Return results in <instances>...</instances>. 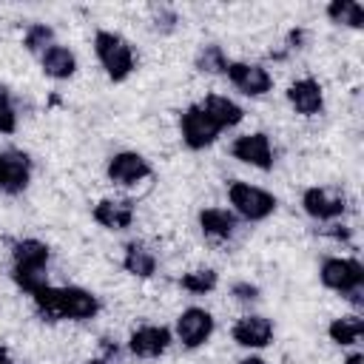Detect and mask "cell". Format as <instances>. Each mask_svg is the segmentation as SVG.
I'll list each match as a JSON object with an SVG mask.
<instances>
[{
    "label": "cell",
    "mask_w": 364,
    "mask_h": 364,
    "mask_svg": "<svg viewBox=\"0 0 364 364\" xmlns=\"http://www.w3.org/2000/svg\"><path fill=\"white\" fill-rule=\"evenodd\" d=\"M34 307L46 321H85L100 313V299L85 287H40L34 296Z\"/></svg>",
    "instance_id": "1"
},
{
    "label": "cell",
    "mask_w": 364,
    "mask_h": 364,
    "mask_svg": "<svg viewBox=\"0 0 364 364\" xmlns=\"http://www.w3.org/2000/svg\"><path fill=\"white\" fill-rule=\"evenodd\" d=\"M51 250L40 239H20L11 247V279L20 290L34 296L40 287H46V267H48Z\"/></svg>",
    "instance_id": "2"
},
{
    "label": "cell",
    "mask_w": 364,
    "mask_h": 364,
    "mask_svg": "<svg viewBox=\"0 0 364 364\" xmlns=\"http://www.w3.org/2000/svg\"><path fill=\"white\" fill-rule=\"evenodd\" d=\"M94 54L100 60V65L105 68V74L114 80V82H122L131 77L134 65H136V57H134V48L131 43L117 34V31H108V28H100L94 34Z\"/></svg>",
    "instance_id": "3"
},
{
    "label": "cell",
    "mask_w": 364,
    "mask_h": 364,
    "mask_svg": "<svg viewBox=\"0 0 364 364\" xmlns=\"http://www.w3.org/2000/svg\"><path fill=\"white\" fill-rule=\"evenodd\" d=\"M318 279L327 290L347 296L353 304H361V287H364V264L358 259L344 256H327L318 267Z\"/></svg>",
    "instance_id": "4"
},
{
    "label": "cell",
    "mask_w": 364,
    "mask_h": 364,
    "mask_svg": "<svg viewBox=\"0 0 364 364\" xmlns=\"http://www.w3.org/2000/svg\"><path fill=\"white\" fill-rule=\"evenodd\" d=\"M228 202H230L233 213L247 219V222H264L267 216H273V210L279 205L270 191L250 185V182H242V179H233L228 185Z\"/></svg>",
    "instance_id": "5"
},
{
    "label": "cell",
    "mask_w": 364,
    "mask_h": 364,
    "mask_svg": "<svg viewBox=\"0 0 364 364\" xmlns=\"http://www.w3.org/2000/svg\"><path fill=\"white\" fill-rule=\"evenodd\" d=\"M179 134H182V142L191 148V151H205L216 142V136L222 134L219 125L205 114V108L199 102L188 105L182 114H179Z\"/></svg>",
    "instance_id": "6"
},
{
    "label": "cell",
    "mask_w": 364,
    "mask_h": 364,
    "mask_svg": "<svg viewBox=\"0 0 364 364\" xmlns=\"http://www.w3.org/2000/svg\"><path fill=\"white\" fill-rule=\"evenodd\" d=\"M228 80L233 82L236 91H242L245 97H264L270 88H273V77L264 65L259 63H228Z\"/></svg>",
    "instance_id": "7"
},
{
    "label": "cell",
    "mask_w": 364,
    "mask_h": 364,
    "mask_svg": "<svg viewBox=\"0 0 364 364\" xmlns=\"http://www.w3.org/2000/svg\"><path fill=\"white\" fill-rule=\"evenodd\" d=\"M213 330H216V321H213V316H210L208 310H202V307H188V310H182L179 318H176V338H179L182 347H188V350L202 347V344L213 336Z\"/></svg>",
    "instance_id": "8"
},
{
    "label": "cell",
    "mask_w": 364,
    "mask_h": 364,
    "mask_svg": "<svg viewBox=\"0 0 364 364\" xmlns=\"http://www.w3.org/2000/svg\"><path fill=\"white\" fill-rule=\"evenodd\" d=\"M230 154H233V159H239L250 168H259V171L273 168V145H270V136L262 131L236 136L230 145Z\"/></svg>",
    "instance_id": "9"
},
{
    "label": "cell",
    "mask_w": 364,
    "mask_h": 364,
    "mask_svg": "<svg viewBox=\"0 0 364 364\" xmlns=\"http://www.w3.org/2000/svg\"><path fill=\"white\" fill-rule=\"evenodd\" d=\"M105 173H108V179H111L114 185L131 188V185H136V182H142V179L151 176V165H148V159H145L142 154H136V151H119V154H114V156L108 159Z\"/></svg>",
    "instance_id": "10"
},
{
    "label": "cell",
    "mask_w": 364,
    "mask_h": 364,
    "mask_svg": "<svg viewBox=\"0 0 364 364\" xmlns=\"http://www.w3.org/2000/svg\"><path fill=\"white\" fill-rule=\"evenodd\" d=\"M301 208H304V213L310 219L330 222V219H338V216L347 213V199H344V193H333L327 188L313 185V188H307L301 193Z\"/></svg>",
    "instance_id": "11"
},
{
    "label": "cell",
    "mask_w": 364,
    "mask_h": 364,
    "mask_svg": "<svg viewBox=\"0 0 364 364\" xmlns=\"http://www.w3.org/2000/svg\"><path fill=\"white\" fill-rule=\"evenodd\" d=\"M31 182V159L23 151H0V191L23 193Z\"/></svg>",
    "instance_id": "12"
},
{
    "label": "cell",
    "mask_w": 364,
    "mask_h": 364,
    "mask_svg": "<svg viewBox=\"0 0 364 364\" xmlns=\"http://www.w3.org/2000/svg\"><path fill=\"white\" fill-rule=\"evenodd\" d=\"M233 341L239 347H247V350H262L273 341V321L267 316H259V313H250V316H242L233 330H230Z\"/></svg>",
    "instance_id": "13"
},
{
    "label": "cell",
    "mask_w": 364,
    "mask_h": 364,
    "mask_svg": "<svg viewBox=\"0 0 364 364\" xmlns=\"http://www.w3.org/2000/svg\"><path fill=\"white\" fill-rule=\"evenodd\" d=\"M171 344V330L162 324H145L136 327L128 338V350L136 358H159Z\"/></svg>",
    "instance_id": "14"
},
{
    "label": "cell",
    "mask_w": 364,
    "mask_h": 364,
    "mask_svg": "<svg viewBox=\"0 0 364 364\" xmlns=\"http://www.w3.org/2000/svg\"><path fill=\"white\" fill-rule=\"evenodd\" d=\"M287 102L296 114L301 117H316L324 111V91L313 77H301L296 82H290L287 88Z\"/></svg>",
    "instance_id": "15"
},
{
    "label": "cell",
    "mask_w": 364,
    "mask_h": 364,
    "mask_svg": "<svg viewBox=\"0 0 364 364\" xmlns=\"http://www.w3.org/2000/svg\"><path fill=\"white\" fill-rule=\"evenodd\" d=\"M91 216L105 230H125L134 225V202L131 199H100Z\"/></svg>",
    "instance_id": "16"
},
{
    "label": "cell",
    "mask_w": 364,
    "mask_h": 364,
    "mask_svg": "<svg viewBox=\"0 0 364 364\" xmlns=\"http://www.w3.org/2000/svg\"><path fill=\"white\" fill-rule=\"evenodd\" d=\"M40 65H43V74L51 77V80H68L77 74V57L68 46H48L43 54H40Z\"/></svg>",
    "instance_id": "17"
},
{
    "label": "cell",
    "mask_w": 364,
    "mask_h": 364,
    "mask_svg": "<svg viewBox=\"0 0 364 364\" xmlns=\"http://www.w3.org/2000/svg\"><path fill=\"white\" fill-rule=\"evenodd\" d=\"M199 105H202V108H205V114L219 125V131L233 128V125H239V122L245 119L242 105H236L230 97H222V94H208Z\"/></svg>",
    "instance_id": "18"
},
{
    "label": "cell",
    "mask_w": 364,
    "mask_h": 364,
    "mask_svg": "<svg viewBox=\"0 0 364 364\" xmlns=\"http://www.w3.org/2000/svg\"><path fill=\"white\" fill-rule=\"evenodd\" d=\"M199 228L210 239H230L236 233V213L228 208H202Z\"/></svg>",
    "instance_id": "19"
},
{
    "label": "cell",
    "mask_w": 364,
    "mask_h": 364,
    "mask_svg": "<svg viewBox=\"0 0 364 364\" xmlns=\"http://www.w3.org/2000/svg\"><path fill=\"white\" fill-rule=\"evenodd\" d=\"M122 267L136 279H151L156 273V256L142 242H128L122 253Z\"/></svg>",
    "instance_id": "20"
},
{
    "label": "cell",
    "mask_w": 364,
    "mask_h": 364,
    "mask_svg": "<svg viewBox=\"0 0 364 364\" xmlns=\"http://www.w3.org/2000/svg\"><path fill=\"white\" fill-rule=\"evenodd\" d=\"M324 11H327L330 23H336V26H347V28L364 26V9L355 0H333V3H327Z\"/></svg>",
    "instance_id": "21"
},
{
    "label": "cell",
    "mask_w": 364,
    "mask_h": 364,
    "mask_svg": "<svg viewBox=\"0 0 364 364\" xmlns=\"http://www.w3.org/2000/svg\"><path fill=\"white\" fill-rule=\"evenodd\" d=\"M330 338L338 344V347H350L361 338L364 333V318L361 316H341V318H333L330 327H327Z\"/></svg>",
    "instance_id": "22"
},
{
    "label": "cell",
    "mask_w": 364,
    "mask_h": 364,
    "mask_svg": "<svg viewBox=\"0 0 364 364\" xmlns=\"http://www.w3.org/2000/svg\"><path fill=\"white\" fill-rule=\"evenodd\" d=\"M228 54H225V48L222 46H216V43H208V46H202L199 51H196V57H193V65H196V71H202V74H225L228 71Z\"/></svg>",
    "instance_id": "23"
},
{
    "label": "cell",
    "mask_w": 364,
    "mask_h": 364,
    "mask_svg": "<svg viewBox=\"0 0 364 364\" xmlns=\"http://www.w3.org/2000/svg\"><path fill=\"white\" fill-rule=\"evenodd\" d=\"M219 284V273L210 270V267H202V270H191L179 279V287L193 293V296H205V293H213Z\"/></svg>",
    "instance_id": "24"
},
{
    "label": "cell",
    "mask_w": 364,
    "mask_h": 364,
    "mask_svg": "<svg viewBox=\"0 0 364 364\" xmlns=\"http://www.w3.org/2000/svg\"><path fill=\"white\" fill-rule=\"evenodd\" d=\"M23 46H26L31 54H43L48 46H54V28L46 26V23H31V26L26 28Z\"/></svg>",
    "instance_id": "25"
},
{
    "label": "cell",
    "mask_w": 364,
    "mask_h": 364,
    "mask_svg": "<svg viewBox=\"0 0 364 364\" xmlns=\"http://www.w3.org/2000/svg\"><path fill=\"white\" fill-rule=\"evenodd\" d=\"M14 131H17V108L9 91L0 88V134H14Z\"/></svg>",
    "instance_id": "26"
},
{
    "label": "cell",
    "mask_w": 364,
    "mask_h": 364,
    "mask_svg": "<svg viewBox=\"0 0 364 364\" xmlns=\"http://www.w3.org/2000/svg\"><path fill=\"white\" fill-rule=\"evenodd\" d=\"M230 296L242 304H250V301H259V287L250 284V282H233L230 284Z\"/></svg>",
    "instance_id": "27"
},
{
    "label": "cell",
    "mask_w": 364,
    "mask_h": 364,
    "mask_svg": "<svg viewBox=\"0 0 364 364\" xmlns=\"http://www.w3.org/2000/svg\"><path fill=\"white\" fill-rule=\"evenodd\" d=\"M154 28L156 31H173L176 28V14L171 9H156L154 11Z\"/></svg>",
    "instance_id": "28"
},
{
    "label": "cell",
    "mask_w": 364,
    "mask_h": 364,
    "mask_svg": "<svg viewBox=\"0 0 364 364\" xmlns=\"http://www.w3.org/2000/svg\"><path fill=\"white\" fill-rule=\"evenodd\" d=\"M239 364H267L264 358H259V355H247V358H242Z\"/></svg>",
    "instance_id": "29"
},
{
    "label": "cell",
    "mask_w": 364,
    "mask_h": 364,
    "mask_svg": "<svg viewBox=\"0 0 364 364\" xmlns=\"http://www.w3.org/2000/svg\"><path fill=\"white\" fill-rule=\"evenodd\" d=\"M361 361H364V355H361V353H353V355H347L344 364H361Z\"/></svg>",
    "instance_id": "30"
},
{
    "label": "cell",
    "mask_w": 364,
    "mask_h": 364,
    "mask_svg": "<svg viewBox=\"0 0 364 364\" xmlns=\"http://www.w3.org/2000/svg\"><path fill=\"white\" fill-rule=\"evenodd\" d=\"M0 364H14V361L9 358V350H6V347H0Z\"/></svg>",
    "instance_id": "31"
},
{
    "label": "cell",
    "mask_w": 364,
    "mask_h": 364,
    "mask_svg": "<svg viewBox=\"0 0 364 364\" xmlns=\"http://www.w3.org/2000/svg\"><path fill=\"white\" fill-rule=\"evenodd\" d=\"M85 364H108V361H102V358H91V361H85Z\"/></svg>",
    "instance_id": "32"
}]
</instances>
